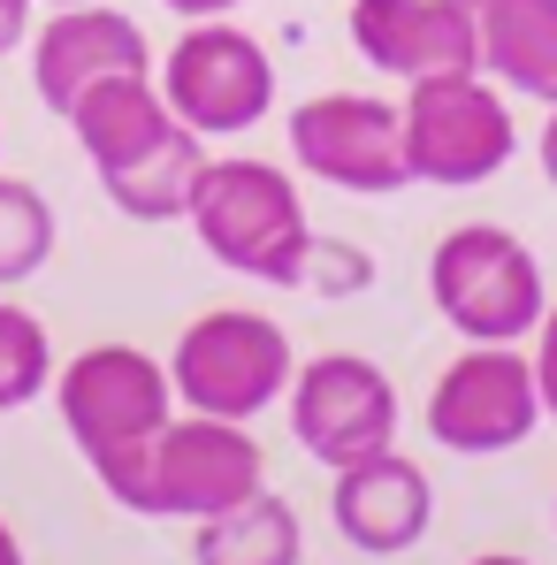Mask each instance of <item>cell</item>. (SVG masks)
I'll return each mask as SVG.
<instances>
[{"mask_svg":"<svg viewBox=\"0 0 557 565\" xmlns=\"http://www.w3.org/2000/svg\"><path fill=\"white\" fill-rule=\"evenodd\" d=\"M99 489L138 512V520H214L245 497L268 489V451L253 436V420H214V413H184L146 444L99 451L93 459Z\"/></svg>","mask_w":557,"mask_h":565,"instance_id":"1","label":"cell"},{"mask_svg":"<svg viewBox=\"0 0 557 565\" xmlns=\"http://www.w3.org/2000/svg\"><path fill=\"white\" fill-rule=\"evenodd\" d=\"M184 222L229 276L276 282V290H298V276H306L313 222H306V199L290 184V169H276V161H245V153L206 161Z\"/></svg>","mask_w":557,"mask_h":565,"instance_id":"2","label":"cell"},{"mask_svg":"<svg viewBox=\"0 0 557 565\" xmlns=\"http://www.w3.org/2000/svg\"><path fill=\"white\" fill-rule=\"evenodd\" d=\"M428 298H436V313L459 329L465 344H519L550 313L543 260L512 230H496V222H459L428 253Z\"/></svg>","mask_w":557,"mask_h":565,"instance_id":"3","label":"cell"},{"mask_svg":"<svg viewBox=\"0 0 557 565\" xmlns=\"http://www.w3.org/2000/svg\"><path fill=\"white\" fill-rule=\"evenodd\" d=\"M298 375L290 329L276 313L253 306H214L199 313L176 352H169V382L184 413H214V420H260L268 405H282V390Z\"/></svg>","mask_w":557,"mask_h":565,"instance_id":"4","label":"cell"},{"mask_svg":"<svg viewBox=\"0 0 557 565\" xmlns=\"http://www.w3.org/2000/svg\"><path fill=\"white\" fill-rule=\"evenodd\" d=\"M405 153H413V184H489L504 177V161L519 153V122L504 93L481 77V70H459V77H420L405 85Z\"/></svg>","mask_w":557,"mask_h":565,"instance_id":"5","label":"cell"},{"mask_svg":"<svg viewBox=\"0 0 557 565\" xmlns=\"http://www.w3.org/2000/svg\"><path fill=\"white\" fill-rule=\"evenodd\" d=\"M161 99L176 107V122H191L199 138H237L253 122H268L276 107V62L253 31H237L229 15L191 23L184 39L161 54Z\"/></svg>","mask_w":557,"mask_h":565,"instance_id":"6","label":"cell"},{"mask_svg":"<svg viewBox=\"0 0 557 565\" xmlns=\"http://www.w3.org/2000/svg\"><path fill=\"white\" fill-rule=\"evenodd\" d=\"M535 428H543V382L535 352L519 344H465L428 390V436L459 459L519 451Z\"/></svg>","mask_w":557,"mask_h":565,"instance_id":"7","label":"cell"},{"mask_svg":"<svg viewBox=\"0 0 557 565\" xmlns=\"http://www.w3.org/2000/svg\"><path fill=\"white\" fill-rule=\"evenodd\" d=\"M290 161L336 191L389 199V191L413 184L405 107L374 93H313L306 107H290Z\"/></svg>","mask_w":557,"mask_h":565,"instance_id":"8","label":"cell"},{"mask_svg":"<svg viewBox=\"0 0 557 565\" xmlns=\"http://www.w3.org/2000/svg\"><path fill=\"white\" fill-rule=\"evenodd\" d=\"M282 405H290V436L329 473L360 467L374 451H397V382L360 352L306 360L282 390Z\"/></svg>","mask_w":557,"mask_h":565,"instance_id":"9","label":"cell"},{"mask_svg":"<svg viewBox=\"0 0 557 565\" xmlns=\"http://www.w3.org/2000/svg\"><path fill=\"white\" fill-rule=\"evenodd\" d=\"M54 405H62V428L77 436V451L99 459V451L161 436L176 420V382L138 344H93L54 375Z\"/></svg>","mask_w":557,"mask_h":565,"instance_id":"10","label":"cell"},{"mask_svg":"<svg viewBox=\"0 0 557 565\" xmlns=\"http://www.w3.org/2000/svg\"><path fill=\"white\" fill-rule=\"evenodd\" d=\"M107 77H153V46L122 8H54L31 39V85L46 99V115H69L77 99Z\"/></svg>","mask_w":557,"mask_h":565,"instance_id":"11","label":"cell"},{"mask_svg":"<svg viewBox=\"0 0 557 565\" xmlns=\"http://www.w3.org/2000/svg\"><path fill=\"white\" fill-rule=\"evenodd\" d=\"M344 31H352V54L382 77H397V85L481 70L473 15L459 0H352Z\"/></svg>","mask_w":557,"mask_h":565,"instance_id":"12","label":"cell"},{"mask_svg":"<svg viewBox=\"0 0 557 565\" xmlns=\"http://www.w3.org/2000/svg\"><path fill=\"white\" fill-rule=\"evenodd\" d=\"M329 512H336V535H344L352 551H367V558H405V551L428 535V520H436V489H428V473L413 467V459L374 451V459L336 473Z\"/></svg>","mask_w":557,"mask_h":565,"instance_id":"13","label":"cell"},{"mask_svg":"<svg viewBox=\"0 0 557 565\" xmlns=\"http://www.w3.org/2000/svg\"><path fill=\"white\" fill-rule=\"evenodd\" d=\"M93 177H99V191L115 199V214H130V222H184L191 191L206 177V138L169 115L153 138L122 146L115 161H99Z\"/></svg>","mask_w":557,"mask_h":565,"instance_id":"14","label":"cell"},{"mask_svg":"<svg viewBox=\"0 0 557 565\" xmlns=\"http://www.w3.org/2000/svg\"><path fill=\"white\" fill-rule=\"evenodd\" d=\"M459 8L473 15L481 77L557 107V0H459Z\"/></svg>","mask_w":557,"mask_h":565,"instance_id":"15","label":"cell"},{"mask_svg":"<svg viewBox=\"0 0 557 565\" xmlns=\"http://www.w3.org/2000/svg\"><path fill=\"white\" fill-rule=\"evenodd\" d=\"M298 551H306L298 512L282 504L276 489H260V497L199 520V535H191V558L199 565H298Z\"/></svg>","mask_w":557,"mask_h":565,"instance_id":"16","label":"cell"},{"mask_svg":"<svg viewBox=\"0 0 557 565\" xmlns=\"http://www.w3.org/2000/svg\"><path fill=\"white\" fill-rule=\"evenodd\" d=\"M54 260V206L23 177H0V290Z\"/></svg>","mask_w":557,"mask_h":565,"instance_id":"17","label":"cell"},{"mask_svg":"<svg viewBox=\"0 0 557 565\" xmlns=\"http://www.w3.org/2000/svg\"><path fill=\"white\" fill-rule=\"evenodd\" d=\"M39 390H54V344H46V321L23 313L15 298H0V413L31 405Z\"/></svg>","mask_w":557,"mask_h":565,"instance_id":"18","label":"cell"},{"mask_svg":"<svg viewBox=\"0 0 557 565\" xmlns=\"http://www.w3.org/2000/svg\"><path fill=\"white\" fill-rule=\"evenodd\" d=\"M367 282H374V260L360 253V245H344V237H321V230H313L298 290H313V298H352V290H367Z\"/></svg>","mask_w":557,"mask_h":565,"instance_id":"19","label":"cell"},{"mask_svg":"<svg viewBox=\"0 0 557 565\" xmlns=\"http://www.w3.org/2000/svg\"><path fill=\"white\" fill-rule=\"evenodd\" d=\"M535 382H543V420H557V306L535 329Z\"/></svg>","mask_w":557,"mask_h":565,"instance_id":"20","label":"cell"},{"mask_svg":"<svg viewBox=\"0 0 557 565\" xmlns=\"http://www.w3.org/2000/svg\"><path fill=\"white\" fill-rule=\"evenodd\" d=\"M31 8H39V0H0V54H15V46L31 39Z\"/></svg>","mask_w":557,"mask_h":565,"instance_id":"21","label":"cell"},{"mask_svg":"<svg viewBox=\"0 0 557 565\" xmlns=\"http://www.w3.org/2000/svg\"><path fill=\"white\" fill-rule=\"evenodd\" d=\"M161 8H176L184 23H206V15H229V8H245V0H161Z\"/></svg>","mask_w":557,"mask_h":565,"instance_id":"22","label":"cell"},{"mask_svg":"<svg viewBox=\"0 0 557 565\" xmlns=\"http://www.w3.org/2000/svg\"><path fill=\"white\" fill-rule=\"evenodd\" d=\"M535 153H543V177L557 184V107H550V122H543V146H535Z\"/></svg>","mask_w":557,"mask_h":565,"instance_id":"23","label":"cell"},{"mask_svg":"<svg viewBox=\"0 0 557 565\" xmlns=\"http://www.w3.org/2000/svg\"><path fill=\"white\" fill-rule=\"evenodd\" d=\"M0 565H23V543H15V527L0 520Z\"/></svg>","mask_w":557,"mask_h":565,"instance_id":"24","label":"cell"},{"mask_svg":"<svg viewBox=\"0 0 557 565\" xmlns=\"http://www.w3.org/2000/svg\"><path fill=\"white\" fill-rule=\"evenodd\" d=\"M465 565H535V558H512V551H481V558H465Z\"/></svg>","mask_w":557,"mask_h":565,"instance_id":"25","label":"cell"},{"mask_svg":"<svg viewBox=\"0 0 557 565\" xmlns=\"http://www.w3.org/2000/svg\"><path fill=\"white\" fill-rule=\"evenodd\" d=\"M46 8H85V0H46Z\"/></svg>","mask_w":557,"mask_h":565,"instance_id":"26","label":"cell"}]
</instances>
